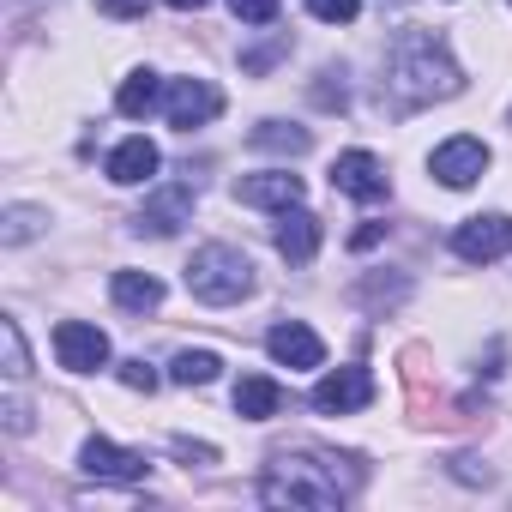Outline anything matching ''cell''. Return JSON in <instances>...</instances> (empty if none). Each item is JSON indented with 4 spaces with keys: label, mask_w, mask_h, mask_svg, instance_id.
Returning a JSON list of instances; mask_svg holds the SVG:
<instances>
[{
    "label": "cell",
    "mask_w": 512,
    "mask_h": 512,
    "mask_svg": "<svg viewBox=\"0 0 512 512\" xmlns=\"http://www.w3.org/2000/svg\"><path fill=\"white\" fill-rule=\"evenodd\" d=\"M428 169H434V175H440L446 187H470V181H476V175L488 169V145H482V139H464V133H458V139H446V145H440V151L428 157Z\"/></svg>",
    "instance_id": "cell-10"
},
{
    "label": "cell",
    "mask_w": 512,
    "mask_h": 512,
    "mask_svg": "<svg viewBox=\"0 0 512 512\" xmlns=\"http://www.w3.org/2000/svg\"><path fill=\"white\" fill-rule=\"evenodd\" d=\"M169 7H175V13H199V7H205V0H169Z\"/></svg>",
    "instance_id": "cell-33"
},
{
    "label": "cell",
    "mask_w": 512,
    "mask_h": 512,
    "mask_svg": "<svg viewBox=\"0 0 512 512\" xmlns=\"http://www.w3.org/2000/svg\"><path fill=\"white\" fill-rule=\"evenodd\" d=\"M386 91L398 97V109H422V103H446L464 91V73L452 67L446 43L434 31H398L392 37V61H386Z\"/></svg>",
    "instance_id": "cell-2"
},
{
    "label": "cell",
    "mask_w": 512,
    "mask_h": 512,
    "mask_svg": "<svg viewBox=\"0 0 512 512\" xmlns=\"http://www.w3.org/2000/svg\"><path fill=\"white\" fill-rule=\"evenodd\" d=\"M0 344H7V380H25V374H31V356H25L19 320H0Z\"/></svg>",
    "instance_id": "cell-23"
},
{
    "label": "cell",
    "mask_w": 512,
    "mask_h": 512,
    "mask_svg": "<svg viewBox=\"0 0 512 512\" xmlns=\"http://www.w3.org/2000/svg\"><path fill=\"white\" fill-rule=\"evenodd\" d=\"M278 55H290V37H278V43H266V49H247V55H241V67H247V73H266Z\"/></svg>",
    "instance_id": "cell-26"
},
{
    "label": "cell",
    "mask_w": 512,
    "mask_h": 512,
    "mask_svg": "<svg viewBox=\"0 0 512 512\" xmlns=\"http://www.w3.org/2000/svg\"><path fill=\"white\" fill-rule=\"evenodd\" d=\"M380 241H386V223H362V229L350 235V247H356V253H368V247H380Z\"/></svg>",
    "instance_id": "cell-29"
},
{
    "label": "cell",
    "mask_w": 512,
    "mask_h": 512,
    "mask_svg": "<svg viewBox=\"0 0 512 512\" xmlns=\"http://www.w3.org/2000/svg\"><path fill=\"white\" fill-rule=\"evenodd\" d=\"M278 404H284L278 380H266V374H241V386H235V416L266 422V416H278Z\"/></svg>",
    "instance_id": "cell-16"
},
{
    "label": "cell",
    "mask_w": 512,
    "mask_h": 512,
    "mask_svg": "<svg viewBox=\"0 0 512 512\" xmlns=\"http://www.w3.org/2000/svg\"><path fill=\"white\" fill-rule=\"evenodd\" d=\"M115 302H121L127 314H151V308L163 302V284H157L151 272H115Z\"/></svg>",
    "instance_id": "cell-18"
},
{
    "label": "cell",
    "mask_w": 512,
    "mask_h": 512,
    "mask_svg": "<svg viewBox=\"0 0 512 512\" xmlns=\"http://www.w3.org/2000/svg\"><path fill=\"white\" fill-rule=\"evenodd\" d=\"M79 464H85V476H103V482H139V476L151 470V458H145V452H127V446H109L103 434H97V440H85V452H79Z\"/></svg>",
    "instance_id": "cell-11"
},
{
    "label": "cell",
    "mask_w": 512,
    "mask_h": 512,
    "mask_svg": "<svg viewBox=\"0 0 512 512\" xmlns=\"http://www.w3.org/2000/svg\"><path fill=\"white\" fill-rule=\"evenodd\" d=\"M121 380H127L133 392H157V368H151V362H139V356H133V362H121Z\"/></svg>",
    "instance_id": "cell-27"
},
{
    "label": "cell",
    "mask_w": 512,
    "mask_h": 512,
    "mask_svg": "<svg viewBox=\"0 0 512 512\" xmlns=\"http://www.w3.org/2000/svg\"><path fill=\"white\" fill-rule=\"evenodd\" d=\"M175 458H181V464H217V446H193V440H175Z\"/></svg>",
    "instance_id": "cell-28"
},
{
    "label": "cell",
    "mask_w": 512,
    "mask_h": 512,
    "mask_svg": "<svg viewBox=\"0 0 512 512\" xmlns=\"http://www.w3.org/2000/svg\"><path fill=\"white\" fill-rule=\"evenodd\" d=\"M163 115H169V127L193 133V127H205V121H217V115H223V91H217V85H205V79H175V85H169V97H163Z\"/></svg>",
    "instance_id": "cell-5"
},
{
    "label": "cell",
    "mask_w": 512,
    "mask_h": 512,
    "mask_svg": "<svg viewBox=\"0 0 512 512\" xmlns=\"http://www.w3.org/2000/svg\"><path fill=\"white\" fill-rule=\"evenodd\" d=\"M247 145L253 151H272V157H308V127H290V121H260L247 133Z\"/></svg>",
    "instance_id": "cell-17"
},
{
    "label": "cell",
    "mask_w": 512,
    "mask_h": 512,
    "mask_svg": "<svg viewBox=\"0 0 512 512\" xmlns=\"http://www.w3.org/2000/svg\"><path fill=\"white\" fill-rule=\"evenodd\" d=\"M235 199H241V205H272V211H290V205H302V175H290V169L247 175V181H235Z\"/></svg>",
    "instance_id": "cell-13"
},
{
    "label": "cell",
    "mask_w": 512,
    "mask_h": 512,
    "mask_svg": "<svg viewBox=\"0 0 512 512\" xmlns=\"http://www.w3.org/2000/svg\"><path fill=\"white\" fill-rule=\"evenodd\" d=\"M187 217H193V187H187V181H169V187H157V193L139 205L133 229H139V235H175Z\"/></svg>",
    "instance_id": "cell-8"
},
{
    "label": "cell",
    "mask_w": 512,
    "mask_h": 512,
    "mask_svg": "<svg viewBox=\"0 0 512 512\" xmlns=\"http://www.w3.org/2000/svg\"><path fill=\"white\" fill-rule=\"evenodd\" d=\"M43 223H49V211H37V205H7V217H0V241H7V247H25L31 235H43Z\"/></svg>",
    "instance_id": "cell-21"
},
{
    "label": "cell",
    "mask_w": 512,
    "mask_h": 512,
    "mask_svg": "<svg viewBox=\"0 0 512 512\" xmlns=\"http://www.w3.org/2000/svg\"><path fill=\"white\" fill-rule=\"evenodd\" d=\"M404 296H410L404 278H362V284H356V302H362V308H398Z\"/></svg>",
    "instance_id": "cell-22"
},
{
    "label": "cell",
    "mask_w": 512,
    "mask_h": 512,
    "mask_svg": "<svg viewBox=\"0 0 512 512\" xmlns=\"http://www.w3.org/2000/svg\"><path fill=\"white\" fill-rule=\"evenodd\" d=\"M308 13L326 19V25H350V19L362 13V0H308Z\"/></svg>",
    "instance_id": "cell-24"
},
{
    "label": "cell",
    "mask_w": 512,
    "mask_h": 512,
    "mask_svg": "<svg viewBox=\"0 0 512 512\" xmlns=\"http://www.w3.org/2000/svg\"><path fill=\"white\" fill-rule=\"evenodd\" d=\"M452 247H458V260H470V266H488V260H500V253H512V217H506V211L470 217V223H458Z\"/></svg>",
    "instance_id": "cell-4"
},
{
    "label": "cell",
    "mask_w": 512,
    "mask_h": 512,
    "mask_svg": "<svg viewBox=\"0 0 512 512\" xmlns=\"http://www.w3.org/2000/svg\"><path fill=\"white\" fill-rule=\"evenodd\" d=\"M314 103L320 109H344V85H314Z\"/></svg>",
    "instance_id": "cell-32"
},
{
    "label": "cell",
    "mask_w": 512,
    "mask_h": 512,
    "mask_svg": "<svg viewBox=\"0 0 512 512\" xmlns=\"http://www.w3.org/2000/svg\"><path fill=\"white\" fill-rule=\"evenodd\" d=\"M103 13H121V19H139L145 13V0H97Z\"/></svg>",
    "instance_id": "cell-31"
},
{
    "label": "cell",
    "mask_w": 512,
    "mask_h": 512,
    "mask_svg": "<svg viewBox=\"0 0 512 512\" xmlns=\"http://www.w3.org/2000/svg\"><path fill=\"white\" fill-rule=\"evenodd\" d=\"M308 404H314L320 416H350V410L374 404V374H368V368H338V374H326V380L314 386Z\"/></svg>",
    "instance_id": "cell-6"
},
{
    "label": "cell",
    "mask_w": 512,
    "mask_h": 512,
    "mask_svg": "<svg viewBox=\"0 0 512 512\" xmlns=\"http://www.w3.org/2000/svg\"><path fill=\"white\" fill-rule=\"evenodd\" d=\"M332 187L338 193H350V199H362V205H374V199H386V163L374 157V151H344L338 163H332Z\"/></svg>",
    "instance_id": "cell-7"
},
{
    "label": "cell",
    "mask_w": 512,
    "mask_h": 512,
    "mask_svg": "<svg viewBox=\"0 0 512 512\" xmlns=\"http://www.w3.org/2000/svg\"><path fill=\"white\" fill-rule=\"evenodd\" d=\"M217 368H223L217 350H181V356L169 362V380H175V386H211Z\"/></svg>",
    "instance_id": "cell-20"
},
{
    "label": "cell",
    "mask_w": 512,
    "mask_h": 512,
    "mask_svg": "<svg viewBox=\"0 0 512 512\" xmlns=\"http://www.w3.org/2000/svg\"><path fill=\"white\" fill-rule=\"evenodd\" d=\"M229 13H235L241 25H272V19H278V0H229Z\"/></svg>",
    "instance_id": "cell-25"
},
{
    "label": "cell",
    "mask_w": 512,
    "mask_h": 512,
    "mask_svg": "<svg viewBox=\"0 0 512 512\" xmlns=\"http://www.w3.org/2000/svg\"><path fill=\"white\" fill-rule=\"evenodd\" d=\"M362 488V464L356 458H332V452H278L260 500L266 506H296V512H338L350 494Z\"/></svg>",
    "instance_id": "cell-1"
},
{
    "label": "cell",
    "mask_w": 512,
    "mask_h": 512,
    "mask_svg": "<svg viewBox=\"0 0 512 512\" xmlns=\"http://www.w3.org/2000/svg\"><path fill=\"white\" fill-rule=\"evenodd\" d=\"M157 163H163V157H157L151 139H121L115 157H109V181H115V187H139V181L157 175Z\"/></svg>",
    "instance_id": "cell-15"
},
{
    "label": "cell",
    "mask_w": 512,
    "mask_h": 512,
    "mask_svg": "<svg viewBox=\"0 0 512 512\" xmlns=\"http://www.w3.org/2000/svg\"><path fill=\"white\" fill-rule=\"evenodd\" d=\"M115 109H121L127 121H145V115L157 109V73H145V67H139V73H127V79H121Z\"/></svg>",
    "instance_id": "cell-19"
},
{
    "label": "cell",
    "mask_w": 512,
    "mask_h": 512,
    "mask_svg": "<svg viewBox=\"0 0 512 512\" xmlns=\"http://www.w3.org/2000/svg\"><path fill=\"white\" fill-rule=\"evenodd\" d=\"M55 356H61V368H73V374H97V368L109 362V338H103L97 326H85V320H61V326H55Z\"/></svg>",
    "instance_id": "cell-9"
},
{
    "label": "cell",
    "mask_w": 512,
    "mask_h": 512,
    "mask_svg": "<svg viewBox=\"0 0 512 512\" xmlns=\"http://www.w3.org/2000/svg\"><path fill=\"white\" fill-rule=\"evenodd\" d=\"M7 428H13V434H25V428H31V410H25V398H19V392L7 398Z\"/></svg>",
    "instance_id": "cell-30"
},
{
    "label": "cell",
    "mask_w": 512,
    "mask_h": 512,
    "mask_svg": "<svg viewBox=\"0 0 512 512\" xmlns=\"http://www.w3.org/2000/svg\"><path fill=\"white\" fill-rule=\"evenodd\" d=\"M266 350H272V362H284V368H320V362H326V344H320L302 320L272 326V332H266Z\"/></svg>",
    "instance_id": "cell-12"
},
{
    "label": "cell",
    "mask_w": 512,
    "mask_h": 512,
    "mask_svg": "<svg viewBox=\"0 0 512 512\" xmlns=\"http://www.w3.org/2000/svg\"><path fill=\"white\" fill-rule=\"evenodd\" d=\"M278 253H284V260L290 266H308L314 260V253H320V217L314 211H302V205H290L284 217H278Z\"/></svg>",
    "instance_id": "cell-14"
},
{
    "label": "cell",
    "mask_w": 512,
    "mask_h": 512,
    "mask_svg": "<svg viewBox=\"0 0 512 512\" xmlns=\"http://www.w3.org/2000/svg\"><path fill=\"white\" fill-rule=\"evenodd\" d=\"M187 290L205 308H229V302H241L253 290V260H247L241 247L211 241V247H199L193 260H187Z\"/></svg>",
    "instance_id": "cell-3"
}]
</instances>
